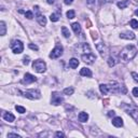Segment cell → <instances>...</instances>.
<instances>
[{
    "label": "cell",
    "instance_id": "ba28073f",
    "mask_svg": "<svg viewBox=\"0 0 138 138\" xmlns=\"http://www.w3.org/2000/svg\"><path fill=\"white\" fill-rule=\"evenodd\" d=\"M64 101L63 97L61 96L60 93H57V92H54V93H52V104L54 106H58L61 105V104Z\"/></svg>",
    "mask_w": 138,
    "mask_h": 138
},
{
    "label": "cell",
    "instance_id": "7c38bea8",
    "mask_svg": "<svg viewBox=\"0 0 138 138\" xmlns=\"http://www.w3.org/2000/svg\"><path fill=\"white\" fill-rule=\"evenodd\" d=\"M120 37L122 39H126V40H133V39H135V33L132 31H125L120 34Z\"/></svg>",
    "mask_w": 138,
    "mask_h": 138
},
{
    "label": "cell",
    "instance_id": "d6a6232c",
    "mask_svg": "<svg viewBox=\"0 0 138 138\" xmlns=\"http://www.w3.org/2000/svg\"><path fill=\"white\" fill-rule=\"evenodd\" d=\"M133 95L135 97H138V87H134L133 88Z\"/></svg>",
    "mask_w": 138,
    "mask_h": 138
},
{
    "label": "cell",
    "instance_id": "30bf717a",
    "mask_svg": "<svg viewBox=\"0 0 138 138\" xmlns=\"http://www.w3.org/2000/svg\"><path fill=\"white\" fill-rule=\"evenodd\" d=\"M95 60H96V56L93 53H87V54L82 55V61L86 64H93Z\"/></svg>",
    "mask_w": 138,
    "mask_h": 138
},
{
    "label": "cell",
    "instance_id": "b9f144b4",
    "mask_svg": "<svg viewBox=\"0 0 138 138\" xmlns=\"http://www.w3.org/2000/svg\"><path fill=\"white\" fill-rule=\"evenodd\" d=\"M47 2H48L49 4H53V3L55 2V0H47Z\"/></svg>",
    "mask_w": 138,
    "mask_h": 138
},
{
    "label": "cell",
    "instance_id": "8d00e7d4",
    "mask_svg": "<svg viewBox=\"0 0 138 138\" xmlns=\"http://www.w3.org/2000/svg\"><path fill=\"white\" fill-rule=\"evenodd\" d=\"M95 1L96 0H86V3L88 6H93V4H95Z\"/></svg>",
    "mask_w": 138,
    "mask_h": 138
},
{
    "label": "cell",
    "instance_id": "d4e9b609",
    "mask_svg": "<svg viewBox=\"0 0 138 138\" xmlns=\"http://www.w3.org/2000/svg\"><path fill=\"white\" fill-rule=\"evenodd\" d=\"M73 92H75V88H73V87H66V88L64 90V94H65V95H72Z\"/></svg>",
    "mask_w": 138,
    "mask_h": 138
},
{
    "label": "cell",
    "instance_id": "e0dca14e",
    "mask_svg": "<svg viewBox=\"0 0 138 138\" xmlns=\"http://www.w3.org/2000/svg\"><path fill=\"white\" fill-rule=\"evenodd\" d=\"M80 75L83 76V77H87V78H91L92 77V71H91V69L88 68H82L81 70H80Z\"/></svg>",
    "mask_w": 138,
    "mask_h": 138
},
{
    "label": "cell",
    "instance_id": "83f0119b",
    "mask_svg": "<svg viewBox=\"0 0 138 138\" xmlns=\"http://www.w3.org/2000/svg\"><path fill=\"white\" fill-rule=\"evenodd\" d=\"M50 19H51V22H57V21L60 19V17H58V15H57V14L52 13L51 16H50Z\"/></svg>",
    "mask_w": 138,
    "mask_h": 138
},
{
    "label": "cell",
    "instance_id": "ee69618b",
    "mask_svg": "<svg viewBox=\"0 0 138 138\" xmlns=\"http://www.w3.org/2000/svg\"><path fill=\"white\" fill-rule=\"evenodd\" d=\"M86 24H87V26H86V27H88V28H90V27H91V25H92L90 21H87V22H86Z\"/></svg>",
    "mask_w": 138,
    "mask_h": 138
},
{
    "label": "cell",
    "instance_id": "7bdbcfd3",
    "mask_svg": "<svg viewBox=\"0 0 138 138\" xmlns=\"http://www.w3.org/2000/svg\"><path fill=\"white\" fill-rule=\"evenodd\" d=\"M92 38H93V39H96V38H97V34H96L95 32H92Z\"/></svg>",
    "mask_w": 138,
    "mask_h": 138
},
{
    "label": "cell",
    "instance_id": "484cf974",
    "mask_svg": "<svg viewBox=\"0 0 138 138\" xmlns=\"http://www.w3.org/2000/svg\"><path fill=\"white\" fill-rule=\"evenodd\" d=\"M66 15H67V17H68L69 19H72V18H75L76 13H75V11H73V10H69L68 12L66 13Z\"/></svg>",
    "mask_w": 138,
    "mask_h": 138
},
{
    "label": "cell",
    "instance_id": "ac0fdd59",
    "mask_svg": "<svg viewBox=\"0 0 138 138\" xmlns=\"http://www.w3.org/2000/svg\"><path fill=\"white\" fill-rule=\"evenodd\" d=\"M3 119H4L7 122H13V121L15 120V117H14L11 112H7V113L3 114Z\"/></svg>",
    "mask_w": 138,
    "mask_h": 138
},
{
    "label": "cell",
    "instance_id": "cb8c5ba5",
    "mask_svg": "<svg viewBox=\"0 0 138 138\" xmlns=\"http://www.w3.org/2000/svg\"><path fill=\"white\" fill-rule=\"evenodd\" d=\"M62 33H63V36H64L65 38H69V37H70V31H69L68 28L65 27V26L62 27Z\"/></svg>",
    "mask_w": 138,
    "mask_h": 138
},
{
    "label": "cell",
    "instance_id": "8992f818",
    "mask_svg": "<svg viewBox=\"0 0 138 138\" xmlns=\"http://www.w3.org/2000/svg\"><path fill=\"white\" fill-rule=\"evenodd\" d=\"M76 51L78 53H82V55L87 54V53H91V47L87 43H80L76 47Z\"/></svg>",
    "mask_w": 138,
    "mask_h": 138
},
{
    "label": "cell",
    "instance_id": "74e56055",
    "mask_svg": "<svg viewBox=\"0 0 138 138\" xmlns=\"http://www.w3.org/2000/svg\"><path fill=\"white\" fill-rule=\"evenodd\" d=\"M55 136H56V137H58V138H60V137H65V134L62 133V132H57V133L55 134Z\"/></svg>",
    "mask_w": 138,
    "mask_h": 138
},
{
    "label": "cell",
    "instance_id": "7a4b0ae2",
    "mask_svg": "<svg viewBox=\"0 0 138 138\" xmlns=\"http://www.w3.org/2000/svg\"><path fill=\"white\" fill-rule=\"evenodd\" d=\"M109 87V92H111V93L113 94H119V93H122V94H125L126 93V87L121 85L120 83L118 82H110V84L108 85Z\"/></svg>",
    "mask_w": 138,
    "mask_h": 138
},
{
    "label": "cell",
    "instance_id": "9c48e42d",
    "mask_svg": "<svg viewBox=\"0 0 138 138\" xmlns=\"http://www.w3.org/2000/svg\"><path fill=\"white\" fill-rule=\"evenodd\" d=\"M126 113L130 114L134 120H138V108L136 106L129 107L127 109H126Z\"/></svg>",
    "mask_w": 138,
    "mask_h": 138
},
{
    "label": "cell",
    "instance_id": "f1b7e54d",
    "mask_svg": "<svg viewBox=\"0 0 138 138\" xmlns=\"http://www.w3.org/2000/svg\"><path fill=\"white\" fill-rule=\"evenodd\" d=\"M131 26H132V28L137 29V28H138V22H137L136 19H132V21H131Z\"/></svg>",
    "mask_w": 138,
    "mask_h": 138
},
{
    "label": "cell",
    "instance_id": "8fae6325",
    "mask_svg": "<svg viewBox=\"0 0 138 138\" xmlns=\"http://www.w3.org/2000/svg\"><path fill=\"white\" fill-rule=\"evenodd\" d=\"M37 81V78L30 75V73H25L24 76V79H23V81L22 83H24V84H29V83H32V82H36Z\"/></svg>",
    "mask_w": 138,
    "mask_h": 138
},
{
    "label": "cell",
    "instance_id": "5b68a950",
    "mask_svg": "<svg viewBox=\"0 0 138 138\" xmlns=\"http://www.w3.org/2000/svg\"><path fill=\"white\" fill-rule=\"evenodd\" d=\"M22 94H23V96H25L29 99H39L41 97V93L38 90H28Z\"/></svg>",
    "mask_w": 138,
    "mask_h": 138
},
{
    "label": "cell",
    "instance_id": "5bb4252c",
    "mask_svg": "<svg viewBox=\"0 0 138 138\" xmlns=\"http://www.w3.org/2000/svg\"><path fill=\"white\" fill-rule=\"evenodd\" d=\"M36 18H37V22L39 23L41 26H45V25H47V18H45V16L42 15L41 13L37 12V17Z\"/></svg>",
    "mask_w": 138,
    "mask_h": 138
},
{
    "label": "cell",
    "instance_id": "4fadbf2b",
    "mask_svg": "<svg viewBox=\"0 0 138 138\" xmlns=\"http://www.w3.org/2000/svg\"><path fill=\"white\" fill-rule=\"evenodd\" d=\"M96 49H97V51L100 53L101 56H104V55L106 54V52H107L106 45H105V43H102V42H99V43L96 44Z\"/></svg>",
    "mask_w": 138,
    "mask_h": 138
},
{
    "label": "cell",
    "instance_id": "44dd1931",
    "mask_svg": "<svg viewBox=\"0 0 138 138\" xmlns=\"http://www.w3.org/2000/svg\"><path fill=\"white\" fill-rule=\"evenodd\" d=\"M129 4H130V0H123V1L118 2V7L120 9H126Z\"/></svg>",
    "mask_w": 138,
    "mask_h": 138
},
{
    "label": "cell",
    "instance_id": "60d3db41",
    "mask_svg": "<svg viewBox=\"0 0 138 138\" xmlns=\"http://www.w3.org/2000/svg\"><path fill=\"white\" fill-rule=\"evenodd\" d=\"M113 0H102V2L104 3H110V2H112Z\"/></svg>",
    "mask_w": 138,
    "mask_h": 138
},
{
    "label": "cell",
    "instance_id": "ab89813d",
    "mask_svg": "<svg viewBox=\"0 0 138 138\" xmlns=\"http://www.w3.org/2000/svg\"><path fill=\"white\" fill-rule=\"evenodd\" d=\"M114 114H116V112H114L113 110H112V111H109V113H108V117H113Z\"/></svg>",
    "mask_w": 138,
    "mask_h": 138
},
{
    "label": "cell",
    "instance_id": "6da1fadb",
    "mask_svg": "<svg viewBox=\"0 0 138 138\" xmlns=\"http://www.w3.org/2000/svg\"><path fill=\"white\" fill-rule=\"evenodd\" d=\"M136 54H137V49L134 45H126L120 53V58L123 62H130L136 56Z\"/></svg>",
    "mask_w": 138,
    "mask_h": 138
},
{
    "label": "cell",
    "instance_id": "f6af8a7d",
    "mask_svg": "<svg viewBox=\"0 0 138 138\" xmlns=\"http://www.w3.org/2000/svg\"><path fill=\"white\" fill-rule=\"evenodd\" d=\"M135 14H136V16H138V10L135 11Z\"/></svg>",
    "mask_w": 138,
    "mask_h": 138
},
{
    "label": "cell",
    "instance_id": "836d02e7",
    "mask_svg": "<svg viewBox=\"0 0 138 138\" xmlns=\"http://www.w3.org/2000/svg\"><path fill=\"white\" fill-rule=\"evenodd\" d=\"M9 137H16V138H21V136L19 135H17V134H13V133H10V134H8V138Z\"/></svg>",
    "mask_w": 138,
    "mask_h": 138
},
{
    "label": "cell",
    "instance_id": "ffe728a7",
    "mask_svg": "<svg viewBox=\"0 0 138 138\" xmlns=\"http://www.w3.org/2000/svg\"><path fill=\"white\" fill-rule=\"evenodd\" d=\"M78 66H79V61L77 58H71L69 61V67L70 68L76 69V68H78Z\"/></svg>",
    "mask_w": 138,
    "mask_h": 138
},
{
    "label": "cell",
    "instance_id": "d6986e66",
    "mask_svg": "<svg viewBox=\"0 0 138 138\" xmlns=\"http://www.w3.org/2000/svg\"><path fill=\"white\" fill-rule=\"evenodd\" d=\"M87 120H88V114H87L86 112H80V113H79V121H80V122L84 123V122H86Z\"/></svg>",
    "mask_w": 138,
    "mask_h": 138
},
{
    "label": "cell",
    "instance_id": "f35d334b",
    "mask_svg": "<svg viewBox=\"0 0 138 138\" xmlns=\"http://www.w3.org/2000/svg\"><path fill=\"white\" fill-rule=\"evenodd\" d=\"M73 2V0H64V3L65 4H71Z\"/></svg>",
    "mask_w": 138,
    "mask_h": 138
},
{
    "label": "cell",
    "instance_id": "1f68e13d",
    "mask_svg": "<svg viewBox=\"0 0 138 138\" xmlns=\"http://www.w3.org/2000/svg\"><path fill=\"white\" fill-rule=\"evenodd\" d=\"M23 64L26 65V66L29 64V57H28V56H25V57H24V61H23Z\"/></svg>",
    "mask_w": 138,
    "mask_h": 138
},
{
    "label": "cell",
    "instance_id": "d590c367",
    "mask_svg": "<svg viewBox=\"0 0 138 138\" xmlns=\"http://www.w3.org/2000/svg\"><path fill=\"white\" fill-rule=\"evenodd\" d=\"M29 48L31 49V50H36V51H38V47H37V45L36 44H29Z\"/></svg>",
    "mask_w": 138,
    "mask_h": 138
},
{
    "label": "cell",
    "instance_id": "277c9868",
    "mask_svg": "<svg viewBox=\"0 0 138 138\" xmlns=\"http://www.w3.org/2000/svg\"><path fill=\"white\" fill-rule=\"evenodd\" d=\"M11 49H12L14 54H19L24 50V44L19 40H13L12 43H11Z\"/></svg>",
    "mask_w": 138,
    "mask_h": 138
},
{
    "label": "cell",
    "instance_id": "f546056e",
    "mask_svg": "<svg viewBox=\"0 0 138 138\" xmlns=\"http://www.w3.org/2000/svg\"><path fill=\"white\" fill-rule=\"evenodd\" d=\"M15 110L19 113H24L25 112V108L24 107H22V106H15Z\"/></svg>",
    "mask_w": 138,
    "mask_h": 138
},
{
    "label": "cell",
    "instance_id": "4316f807",
    "mask_svg": "<svg viewBox=\"0 0 138 138\" xmlns=\"http://www.w3.org/2000/svg\"><path fill=\"white\" fill-rule=\"evenodd\" d=\"M108 65H109V67H113L114 65H116V60H114L112 56H110L108 58Z\"/></svg>",
    "mask_w": 138,
    "mask_h": 138
},
{
    "label": "cell",
    "instance_id": "e575fe53",
    "mask_svg": "<svg viewBox=\"0 0 138 138\" xmlns=\"http://www.w3.org/2000/svg\"><path fill=\"white\" fill-rule=\"evenodd\" d=\"M132 77H133V79L135 80L136 82H138V75L136 72H132Z\"/></svg>",
    "mask_w": 138,
    "mask_h": 138
},
{
    "label": "cell",
    "instance_id": "52a82bcc",
    "mask_svg": "<svg viewBox=\"0 0 138 138\" xmlns=\"http://www.w3.org/2000/svg\"><path fill=\"white\" fill-rule=\"evenodd\" d=\"M63 51H64V49H63L62 45H60V44L56 45V47L52 50V52L50 53V58H58L60 56H62Z\"/></svg>",
    "mask_w": 138,
    "mask_h": 138
},
{
    "label": "cell",
    "instance_id": "3957f363",
    "mask_svg": "<svg viewBox=\"0 0 138 138\" xmlns=\"http://www.w3.org/2000/svg\"><path fill=\"white\" fill-rule=\"evenodd\" d=\"M32 68L37 72L43 73L45 71V69H47V64H45L43 61H41V60H36L32 63Z\"/></svg>",
    "mask_w": 138,
    "mask_h": 138
},
{
    "label": "cell",
    "instance_id": "2e32d148",
    "mask_svg": "<svg viewBox=\"0 0 138 138\" xmlns=\"http://www.w3.org/2000/svg\"><path fill=\"white\" fill-rule=\"evenodd\" d=\"M71 28H72V30L75 31V33L77 34V36H78V34L81 33V31H82L81 26H80L79 23H73V24L71 25Z\"/></svg>",
    "mask_w": 138,
    "mask_h": 138
},
{
    "label": "cell",
    "instance_id": "4dcf8cb0",
    "mask_svg": "<svg viewBox=\"0 0 138 138\" xmlns=\"http://www.w3.org/2000/svg\"><path fill=\"white\" fill-rule=\"evenodd\" d=\"M25 16H26L27 18H29V19H31V18L33 17V15H32V12H31V11H27V12H25Z\"/></svg>",
    "mask_w": 138,
    "mask_h": 138
},
{
    "label": "cell",
    "instance_id": "7402d4cb",
    "mask_svg": "<svg viewBox=\"0 0 138 138\" xmlns=\"http://www.w3.org/2000/svg\"><path fill=\"white\" fill-rule=\"evenodd\" d=\"M6 31H7L6 23H4V22H0V34H1V36H4Z\"/></svg>",
    "mask_w": 138,
    "mask_h": 138
},
{
    "label": "cell",
    "instance_id": "603a6c76",
    "mask_svg": "<svg viewBox=\"0 0 138 138\" xmlns=\"http://www.w3.org/2000/svg\"><path fill=\"white\" fill-rule=\"evenodd\" d=\"M99 90H100V92H101L104 95L108 94V92H109V87H108V85H106V84H100V85H99Z\"/></svg>",
    "mask_w": 138,
    "mask_h": 138
},
{
    "label": "cell",
    "instance_id": "9a60e30c",
    "mask_svg": "<svg viewBox=\"0 0 138 138\" xmlns=\"http://www.w3.org/2000/svg\"><path fill=\"white\" fill-rule=\"evenodd\" d=\"M112 124L116 126V127H122L123 126V120L121 117H116L112 120Z\"/></svg>",
    "mask_w": 138,
    "mask_h": 138
}]
</instances>
